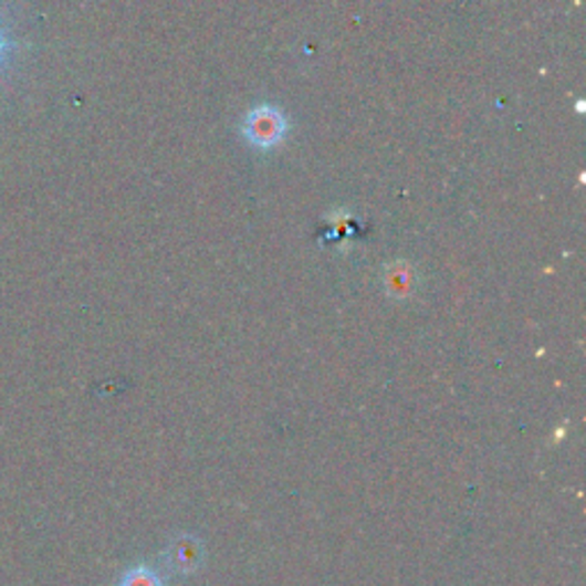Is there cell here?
<instances>
[{"mask_svg": "<svg viewBox=\"0 0 586 586\" xmlns=\"http://www.w3.org/2000/svg\"><path fill=\"white\" fill-rule=\"evenodd\" d=\"M286 117L273 106H259L245 115L243 136L257 149H273L286 136Z\"/></svg>", "mask_w": 586, "mask_h": 586, "instance_id": "obj_1", "label": "cell"}, {"mask_svg": "<svg viewBox=\"0 0 586 586\" xmlns=\"http://www.w3.org/2000/svg\"><path fill=\"white\" fill-rule=\"evenodd\" d=\"M117 586H163V579L151 566L140 564V566H134L132 571H126Z\"/></svg>", "mask_w": 586, "mask_h": 586, "instance_id": "obj_4", "label": "cell"}, {"mask_svg": "<svg viewBox=\"0 0 586 586\" xmlns=\"http://www.w3.org/2000/svg\"><path fill=\"white\" fill-rule=\"evenodd\" d=\"M168 564L172 571L188 575L202 564V545L195 536H179L168 547Z\"/></svg>", "mask_w": 586, "mask_h": 586, "instance_id": "obj_2", "label": "cell"}, {"mask_svg": "<svg viewBox=\"0 0 586 586\" xmlns=\"http://www.w3.org/2000/svg\"><path fill=\"white\" fill-rule=\"evenodd\" d=\"M385 289H387L389 296L397 299V301L408 299L410 293H412V289H415V275H412V271L406 264L393 266V269L387 271V275H385Z\"/></svg>", "mask_w": 586, "mask_h": 586, "instance_id": "obj_3", "label": "cell"}, {"mask_svg": "<svg viewBox=\"0 0 586 586\" xmlns=\"http://www.w3.org/2000/svg\"><path fill=\"white\" fill-rule=\"evenodd\" d=\"M17 46H19V44H17L14 40H10V38H8V32L3 30V25H0V67H3V64H6L8 55L17 51Z\"/></svg>", "mask_w": 586, "mask_h": 586, "instance_id": "obj_5", "label": "cell"}]
</instances>
